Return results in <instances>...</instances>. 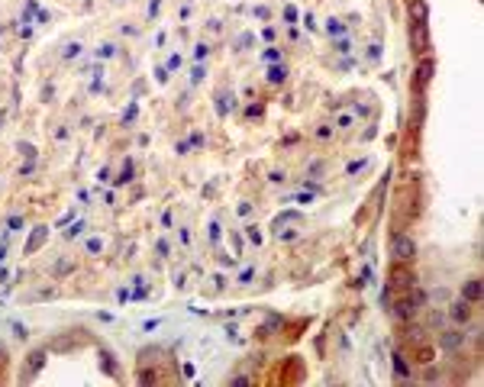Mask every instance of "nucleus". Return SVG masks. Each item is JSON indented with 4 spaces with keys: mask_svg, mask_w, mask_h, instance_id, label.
Instances as JSON below:
<instances>
[{
    "mask_svg": "<svg viewBox=\"0 0 484 387\" xmlns=\"http://www.w3.org/2000/svg\"><path fill=\"white\" fill-rule=\"evenodd\" d=\"M417 358H420V365H429V361H433V348L420 342V348H417Z\"/></svg>",
    "mask_w": 484,
    "mask_h": 387,
    "instance_id": "9d476101",
    "label": "nucleus"
},
{
    "mask_svg": "<svg viewBox=\"0 0 484 387\" xmlns=\"http://www.w3.org/2000/svg\"><path fill=\"white\" fill-rule=\"evenodd\" d=\"M410 13L417 16V23H426V4H423V0H417V4H413V10H410Z\"/></svg>",
    "mask_w": 484,
    "mask_h": 387,
    "instance_id": "9b49d317",
    "label": "nucleus"
},
{
    "mask_svg": "<svg viewBox=\"0 0 484 387\" xmlns=\"http://www.w3.org/2000/svg\"><path fill=\"white\" fill-rule=\"evenodd\" d=\"M249 239H252V242H262V233H258V226H252V229H249Z\"/></svg>",
    "mask_w": 484,
    "mask_h": 387,
    "instance_id": "4468645a",
    "label": "nucleus"
},
{
    "mask_svg": "<svg viewBox=\"0 0 484 387\" xmlns=\"http://www.w3.org/2000/svg\"><path fill=\"white\" fill-rule=\"evenodd\" d=\"M449 310H452V313H449V316H452L455 323H462V326H465V323L471 320V300H465V297H462V300H458V304H452Z\"/></svg>",
    "mask_w": 484,
    "mask_h": 387,
    "instance_id": "20e7f679",
    "label": "nucleus"
},
{
    "mask_svg": "<svg viewBox=\"0 0 484 387\" xmlns=\"http://www.w3.org/2000/svg\"><path fill=\"white\" fill-rule=\"evenodd\" d=\"M352 123H355V113H339L336 116V129H349Z\"/></svg>",
    "mask_w": 484,
    "mask_h": 387,
    "instance_id": "1a4fd4ad",
    "label": "nucleus"
},
{
    "mask_svg": "<svg viewBox=\"0 0 484 387\" xmlns=\"http://www.w3.org/2000/svg\"><path fill=\"white\" fill-rule=\"evenodd\" d=\"M278 236H281V239H287V242H290V239H297V229H284V233H278Z\"/></svg>",
    "mask_w": 484,
    "mask_h": 387,
    "instance_id": "2eb2a0df",
    "label": "nucleus"
},
{
    "mask_svg": "<svg viewBox=\"0 0 484 387\" xmlns=\"http://www.w3.org/2000/svg\"><path fill=\"white\" fill-rule=\"evenodd\" d=\"M4 358H7V348H4V345H0V365H4Z\"/></svg>",
    "mask_w": 484,
    "mask_h": 387,
    "instance_id": "6ab92c4d",
    "label": "nucleus"
},
{
    "mask_svg": "<svg viewBox=\"0 0 484 387\" xmlns=\"http://www.w3.org/2000/svg\"><path fill=\"white\" fill-rule=\"evenodd\" d=\"M404 342H417L420 345L423 342V329H420V326H407V329H404Z\"/></svg>",
    "mask_w": 484,
    "mask_h": 387,
    "instance_id": "6e6552de",
    "label": "nucleus"
},
{
    "mask_svg": "<svg viewBox=\"0 0 484 387\" xmlns=\"http://www.w3.org/2000/svg\"><path fill=\"white\" fill-rule=\"evenodd\" d=\"M271 81H274V84H278V81H284V71H281V68H274V71H271Z\"/></svg>",
    "mask_w": 484,
    "mask_h": 387,
    "instance_id": "f3484780",
    "label": "nucleus"
},
{
    "mask_svg": "<svg viewBox=\"0 0 484 387\" xmlns=\"http://www.w3.org/2000/svg\"><path fill=\"white\" fill-rule=\"evenodd\" d=\"M410 42H413V52H426L429 45V36H426V23H413V29H410Z\"/></svg>",
    "mask_w": 484,
    "mask_h": 387,
    "instance_id": "7ed1b4c3",
    "label": "nucleus"
},
{
    "mask_svg": "<svg viewBox=\"0 0 484 387\" xmlns=\"http://www.w3.org/2000/svg\"><path fill=\"white\" fill-rule=\"evenodd\" d=\"M391 249H394V258L401 261V265L413 261V255H417V242L410 239L407 233H397V236H394V245H391Z\"/></svg>",
    "mask_w": 484,
    "mask_h": 387,
    "instance_id": "f257e3e1",
    "label": "nucleus"
},
{
    "mask_svg": "<svg viewBox=\"0 0 484 387\" xmlns=\"http://www.w3.org/2000/svg\"><path fill=\"white\" fill-rule=\"evenodd\" d=\"M462 297L465 300H481V281H468L462 287Z\"/></svg>",
    "mask_w": 484,
    "mask_h": 387,
    "instance_id": "0eeeda50",
    "label": "nucleus"
},
{
    "mask_svg": "<svg viewBox=\"0 0 484 387\" xmlns=\"http://www.w3.org/2000/svg\"><path fill=\"white\" fill-rule=\"evenodd\" d=\"M97 55H103V58H110V55H113V45H100V52H97Z\"/></svg>",
    "mask_w": 484,
    "mask_h": 387,
    "instance_id": "dca6fc26",
    "label": "nucleus"
},
{
    "mask_svg": "<svg viewBox=\"0 0 484 387\" xmlns=\"http://www.w3.org/2000/svg\"><path fill=\"white\" fill-rule=\"evenodd\" d=\"M439 342H442V348H458V345H465V336L462 332H442Z\"/></svg>",
    "mask_w": 484,
    "mask_h": 387,
    "instance_id": "423d86ee",
    "label": "nucleus"
},
{
    "mask_svg": "<svg viewBox=\"0 0 484 387\" xmlns=\"http://www.w3.org/2000/svg\"><path fill=\"white\" fill-rule=\"evenodd\" d=\"M0 258H4V249H0Z\"/></svg>",
    "mask_w": 484,
    "mask_h": 387,
    "instance_id": "aec40b11",
    "label": "nucleus"
},
{
    "mask_svg": "<svg viewBox=\"0 0 484 387\" xmlns=\"http://www.w3.org/2000/svg\"><path fill=\"white\" fill-rule=\"evenodd\" d=\"M42 358H45L42 352H36V355L29 358V374H32V371H39V368H42Z\"/></svg>",
    "mask_w": 484,
    "mask_h": 387,
    "instance_id": "f8f14e48",
    "label": "nucleus"
},
{
    "mask_svg": "<svg viewBox=\"0 0 484 387\" xmlns=\"http://www.w3.org/2000/svg\"><path fill=\"white\" fill-rule=\"evenodd\" d=\"M429 78H433V58H423L420 68H417V84H420V87H426Z\"/></svg>",
    "mask_w": 484,
    "mask_h": 387,
    "instance_id": "39448f33",
    "label": "nucleus"
},
{
    "mask_svg": "<svg viewBox=\"0 0 484 387\" xmlns=\"http://www.w3.org/2000/svg\"><path fill=\"white\" fill-rule=\"evenodd\" d=\"M330 32L336 36V32H342V23H336V20H330Z\"/></svg>",
    "mask_w": 484,
    "mask_h": 387,
    "instance_id": "a211bd4d",
    "label": "nucleus"
},
{
    "mask_svg": "<svg viewBox=\"0 0 484 387\" xmlns=\"http://www.w3.org/2000/svg\"><path fill=\"white\" fill-rule=\"evenodd\" d=\"M313 136H317V139H330V126H320L317 132H313Z\"/></svg>",
    "mask_w": 484,
    "mask_h": 387,
    "instance_id": "ddd939ff",
    "label": "nucleus"
},
{
    "mask_svg": "<svg viewBox=\"0 0 484 387\" xmlns=\"http://www.w3.org/2000/svg\"><path fill=\"white\" fill-rule=\"evenodd\" d=\"M420 304H423V294H410L407 300H397L394 304V316L397 320H413L420 313Z\"/></svg>",
    "mask_w": 484,
    "mask_h": 387,
    "instance_id": "f03ea898",
    "label": "nucleus"
}]
</instances>
